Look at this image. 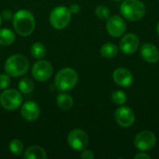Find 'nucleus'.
<instances>
[{
    "instance_id": "1",
    "label": "nucleus",
    "mask_w": 159,
    "mask_h": 159,
    "mask_svg": "<svg viewBox=\"0 0 159 159\" xmlns=\"http://www.w3.org/2000/svg\"><path fill=\"white\" fill-rule=\"evenodd\" d=\"M12 25L18 34L21 36H29L35 29L34 16L28 9H20L13 14Z\"/></svg>"
},
{
    "instance_id": "2",
    "label": "nucleus",
    "mask_w": 159,
    "mask_h": 159,
    "mask_svg": "<svg viewBox=\"0 0 159 159\" xmlns=\"http://www.w3.org/2000/svg\"><path fill=\"white\" fill-rule=\"evenodd\" d=\"M30 68L29 60L22 54L9 56L4 65V70L11 77H20L25 75Z\"/></svg>"
},
{
    "instance_id": "3",
    "label": "nucleus",
    "mask_w": 159,
    "mask_h": 159,
    "mask_svg": "<svg viewBox=\"0 0 159 159\" xmlns=\"http://www.w3.org/2000/svg\"><path fill=\"white\" fill-rule=\"evenodd\" d=\"M78 82V74L77 72L71 68L65 67L60 70L55 78H54V85L60 90L63 92H67L72 90L75 88Z\"/></svg>"
},
{
    "instance_id": "4",
    "label": "nucleus",
    "mask_w": 159,
    "mask_h": 159,
    "mask_svg": "<svg viewBox=\"0 0 159 159\" xmlns=\"http://www.w3.org/2000/svg\"><path fill=\"white\" fill-rule=\"evenodd\" d=\"M145 6L140 0H125L120 5L122 16L131 21L141 20L145 14Z\"/></svg>"
},
{
    "instance_id": "5",
    "label": "nucleus",
    "mask_w": 159,
    "mask_h": 159,
    "mask_svg": "<svg viewBox=\"0 0 159 159\" xmlns=\"http://www.w3.org/2000/svg\"><path fill=\"white\" fill-rule=\"evenodd\" d=\"M71 19L72 13L69 7L65 6H58L54 7L49 14V23L57 30H62L66 28L69 25Z\"/></svg>"
},
{
    "instance_id": "6",
    "label": "nucleus",
    "mask_w": 159,
    "mask_h": 159,
    "mask_svg": "<svg viewBox=\"0 0 159 159\" xmlns=\"http://www.w3.org/2000/svg\"><path fill=\"white\" fill-rule=\"evenodd\" d=\"M22 104V95L20 90L6 89L0 94V105L7 111H14Z\"/></svg>"
},
{
    "instance_id": "7",
    "label": "nucleus",
    "mask_w": 159,
    "mask_h": 159,
    "mask_svg": "<svg viewBox=\"0 0 159 159\" xmlns=\"http://www.w3.org/2000/svg\"><path fill=\"white\" fill-rule=\"evenodd\" d=\"M67 143L75 151H82L89 144V136L87 132L81 129L71 130L67 136Z\"/></svg>"
},
{
    "instance_id": "8",
    "label": "nucleus",
    "mask_w": 159,
    "mask_h": 159,
    "mask_svg": "<svg viewBox=\"0 0 159 159\" xmlns=\"http://www.w3.org/2000/svg\"><path fill=\"white\" fill-rule=\"evenodd\" d=\"M53 75V66L48 61L39 60L32 67V75L33 77L39 81L45 82L48 80Z\"/></svg>"
},
{
    "instance_id": "9",
    "label": "nucleus",
    "mask_w": 159,
    "mask_h": 159,
    "mask_svg": "<svg viewBox=\"0 0 159 159\" xmlns=\"http://www.w3.org/2000/svg\"><path fill=\"white\" fill-rule=\"evenodd\" d=\"M157 143L156 135L150 130H143L138 133L134 140L135 147L140 151H149L155 147Z\"/></svg>"
},
{
    "instance_id": "10",
    "label": "nucleus",
    "mask_w": 159,
    "mask_h": 159,
    "mask_svg": "<svg viewBox=\"0 0 159 159\" xmlns=\"http://www.w3.org/2000/svg\"><path fill=\"white\" fill-rule=\"evenodd\" d=\"M115 119L120 127L129 128L135 122V115L129 107L121 106L115 112Z\"/></svg>"
},
{
    "instance_id": "11",
    "label": "nucleus",
    "mask_w": 159,
    "mask_h": 159,
    "mask_svg": "<svg viewBox=\"0 0 159 159\" xmlns=\"http://www.w3.org/2000/svg\"><path fill=\"white\" fill-rule=\"evenodd\" d=\"M127 24L125 20L120 16H112L107 19L106 21V30L108 34L114 37H119L123 35L126 32Z\"/></svg>"
},
{
    "instance_id": "12",
    "label": "nucleus",
    "mask_w": 159,
    "mask_h": 159,
    "mask_svg": "<svg viewBox=\"0 0 159 159\" xmlns=\"http://www.w3.org/2000/svg\"><path fill=\"white\" fill-rule=\"evenodd\" d=\"M20 115L24 120L28 122H34L37 120L40 116L39 105L34 101L25 102L20 105Z\"/></svg>"
},
{
    "instance_id": "13",
    "label": "nucleus",
    "mask_w": 159,
    "mask_h": 159,
    "mask_svg": "<svg viewBox=\"0 0 159 159\" xmlns=\"http://www.w3.org/2000/svg\"><path fill=\"white\" fill-rule=\"evenodd\" d=\"M140 40L135 34H127L120 40L119 48L121 51L125 54H133L137 51L139 48Z\"/></svg>"
},
{
    "instance_id": "14",
    "label": "nucleus",
    "mask_w": 159,
    "mask_h": 159,
    "mask_svg": "<svg viewBox=\"0 0 159 159\" xmlns=\"http://www.w3.org/2000/svg\"><path fill=\"white\" fill-rule=\"evenodd\" d=\"M114 81L120 87L128 88L133 83V75L130 71L124 67L116 68L113 73Z\"/></svg>"
},
{
    "instance_id": "15",
    "label": "nucleus",
    "mask_w": 159,
    "mask_h": 159,
    "mask_svg": "<svg viewBox=\"0 0 159 159\" xmlns=\"http://www.w3.org/2000/svg\"><path fill=\"white\" fill-rule=\"evenodd\" d=\"M140 52L142 58L148 63H157L159 61V50L153 44H143Z\"/></svg>"
},
{
    "instance_id": "16",
    "label": "nucleus",
    "mask_w": 159,
    "mask_h": 159,
    "mask_svg": "<svg viewBox=\"0 0 159 159\" xmlns=\"http://www.w3.org/2000/svg\"><path fill=\"white\" fill-rule=\"evenodd\" d=\"M25 159H46L48 157L44 148L38 145H32L26 149L23 154Z\"/></svg>"
},
{
    "instance_id": "17",
    "label": "nucleus",
    "mask_w": 159,
    "mask_h": 159,
    "mask_svg": "<svg viewBox=\"0 0 159 159\" xmlns=\"http://www.w3.org/2000/svg\"><path fill=\"white\" fill-rule=\"evenodd\" d=\"M56 102H57V105L61 109H62V110H69L74 105V99H73V97L70 94L64 93L62 91L61 93H59L57 95Z\"/></svg>"
},
{
    "instance_id": "18",
    "label": "nucleus",
    "mask_w": 159,
    "mask_h": 159,
    "mask_svg": "<svg viewBox=\"0 0 159 159\" xmlns=\"http://www.w3.org/2000/svg\"><path fill=\"white\" fill-rule=\"evenodd\" d=\"M15 39H16V36L13 31L7 28L0 29V45L1 46H9L14 43Z\"/></svg>"
},
{
    "instance_id": "19",
    "label": "nucleus",
    "mask_w": 159,
    "mask_h": 159,
    "mask_svg": "<svg viewBox=\"0 0 159 159\" xmlns=\"http://www.w3.org/2000/svg\"><path fill=\"white\" fill-rule=\"evenodd\" d=\"M101 55L104 58L107 59H112L115 58L117 53H118V48L115 44L112 43H106L104 44L102 48H101Z\"/></svg>"
},
{
    "instance_id": "20",
    "label": "nucleus",
    "mask_w": 159,
    "mask_h": 159,
    "mask_svg": "<svg viewBox=\"0 0 159 159\" xmlns=\"http://www.w3.org/2000/svg\"><path fill=\"white\" fill-rule=\"evenodd\" d=\"M18 87L22 94H29L34 89V82L30 77H22L19 82Z\"/></svg>"
},
{
    "instance_id": "21",
    "label": "nucleus",
    "mask_w": 159,
    "mask_h": 159,
    "mask_svg": "<svg viewBox=\"0 0 159 159\" xmlns=\"http://www.w3.org/2000/svg\"><path fill=\"white\" fill-rule=\"evenodd\" d=\"M47 49L43 43L41 42H35L31 47V54L32 56L36 60H41L46 56Z\"/></svg>"
},
{
    "instance_id": "22",
    "label": "nucleus",
    "mask_w": 159,
    "mask_h": 159,
    "mask_svg": "<svg viewBox=\"0 0 159 159\" xmlns=\"http://www.w3.org/2000/svg\"><path fill=\"white\" fill-rule=\"evenodd\" d=\"M8 149L13 156L20 157L23 153V143L19 139H13L9 143Z\"/></svg>"
},
{
    "instance_id": "23",
    "label": "nucleus",
    "mask_w": 159,
    "mask_h": 159,
    "mask_svg": "<svg viewBox=\"0 0 159 159\" xmlns=\"http://www.w3.org/2000/svg\"><path fill=\"white\" fill-rule=\"evenodd\" d=\"M112 101L117 105H123L127 102V94L121 90H116L112 94Z\"/></svg>"
},
{
    "instance_id": "24",
    "label": "nucleus",
    "mask_w": 159,
    "mask_h": 159,
    "mask_svg": "<svg viewBox=\"0 0 159 159\" xmlns=\"http://www.w3.org/2000/svg\"><path fill=\"white\" fill-rule=\"evenodd\" d=\"M95 14L100 20H107L110 17V10L105 6H98L95 8Z\"/></svg>"
},
{
    "instance_id": "25",
    "label": "nucleus",
    "mask_w": 159,
    "mask_h": 159,
    "mask_svg": "<svg viewBox=\"0 0 159 159\" xmlns=\"http://www.w3.org/2000/svg\"><path fill=\"white\" fill-rule=\"evenodd\" d=\"M10 85V76L7 74H0V89H6Z\"/></svg>"
},
{
    "instance_id": "26",
    "label": "nucleus",
    "mask_w": 159,
    "mask_h": 159,
    "mask_svg": "<svg viewBox=\"0 0 159 159\" xmlns=\"http://www.w3.org/2000/svg\"><path fill=\"white\" fill-rule=\"evenodd\" d=\"M80 157H81L82 159H93L95 157L93 152L91 150H89V149H86V148L81 151Z\"/></svg>"
},
{
    "instance_id": "27",
    "label": "nucleus",
    "mask_w": 159,
    "mask_h": 159,
    "mask_svg": "<svg viewBox=\"0 0 159 159\" xmlns=\"http://www.w3.org/2000/svg\"><path fill=\"white\" fill-rule=\"evenodd\" d=\"M1 17L5 20H12L13 13L10 9H4L1 13Z\"/></svg>"
},
{
    "instance_id": "28",
    "label": "nucleus",
    "mask_w": 159,
    "mask_h": 159,
    "mask_svg": "<svg viewBox=\"0 0 159 159\" xmlns=\"http://www.w3.org/2000/svg\"><path fill=\"white\" fill-rule=\"evenodd\" d=\"M80 8L81 7H80V6L78 4H73L69 7V9H70V11H71L72 14H77V13H79Z\"/></svg>"
},
{
    "instance_id": "29",
    "label": "nucleus",
    "mask_w": 159,
    "mask_h": 159,
    "mask_svg": "<svg viewBox=\"0 0 159 159\" xmlns=\"http://www.w3.org/2000/svg\"><path fill=\"white\" fill-rule=\"evenodd\" d=\"M134 158L135 159H150L151 158V157H150L148 154H146L145 152L142 151L141 153H139V154L135 155Z\"/></svg>"
},
{
    "instance_id": "30",
    "label": "nucleus",
    "mask_w": 159,
    "mask_h": 159,
    "mask_svg": "<svg viewBox=\"0 0 159 159\" xmlns=\"http://www.w3.org/2000/svg\"><path fill=\"white\" fill-rule=\"evenodd\" d=\"M157 34H158V36H159V22H158V24H157Z\"/></svg>"
},
{
    "instance_id": "31",
    "label": "nucleus",
    "mask_w": 159,
    "mask_h": 159,
    "mask_svg": "<svg viewBox=\"0 0 159 159\" xmlns=\"http://www.w3.org/2000/svg\"><path fill=\"white\" fill-rule=\"evenodd\" d=\"M1 23H2V17H1V15H0V25H1Z\"/></svg>"
},
{
    "instance_id": "32",
    "label": "nucleus",
    "mask_w": 159,
    "mask_h": 159,
    "mask_svg": "<svg viewBox=\"0 0 159 159\" xmlns=\"http://www.w3.org/2000/svg\"><path fill=\"white\" fill-rule=\"evenodd\" d=\"M114 1H121V0H114Z\"/></svg>"
}]
</instances>
